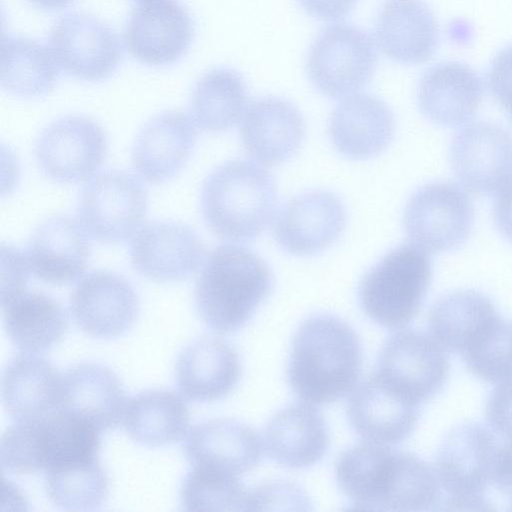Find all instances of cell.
<instances>
[{"instance_id": "36", "label": "cell", "mask_w": 512, "mask_h": 512, "mask_svg": "<svg viewBox=\"0 0 512 512\" xmlns=\"http://www.w3.org/2000/svg\"><path fill=\"white\" fill-rule=\"evenodd\" d=\"M248 495L238 477L196 467L187 473L180 488L186 511L248 510Z\"/></svg>"}, {"instance_id": "2", "label": "cell", "mask_w": 512, "mask_h": 512, "mask_svg": "<svg viewBox=\"0 0 512 512\" xmlns=\"http://www.w3.org/2000/svg\"><path fill=\"white\" fill-rule=\"evenodd\" d=\"M361 365V343L351 326L336 316L318 314L294 335L287 377L300 399L323 405L353 390Z\"/></svg>"}, {"instance_id": "39", "label": "cell", "mask_w": 512, "mask_h": 512, "mask_svg": "<svg viewBox=\"0 0 512 512\" xmlns=\"http://www.w3.org/2000/svg\"><path fill=\"white\" fill-rule=\"evenodd\" d=\"M306 494L289 482H269L249 490L248 511L257 510H308Z\"/></svg>"}, {"instance_id": "38", "label": "cell", "mask_w": 512, "mask_h": 512, "mask_svg": "<svg viewBox=\"0 0 512 512\" xmlns=\"http://www.w3.org/2000/svg\"><path fill=\"white\" fill-rule=\"evenodd\" d=\"M39 418L20 420L7 428L0 444L4 469L15 474L44 471Z\"/></svg>"}, {"instance_id": "43", "label": "cell", "mask_w": 512, "mask_h": 512, "mask_svg": "<svg viewBox=\"0 0 512 512\" xmlns=\"http://www.w3.org/2000/svg\"><path fill=\"white\" fill-rule=\"evenodd\" d=\"M303 10L322 21H336L346 17L357 0H298Z\"/></svg>"}, {"instance_id": "25", "label": "cell", "mask_w": 512, "mask_h": 512, "mask_svg": "<svg viewBox=\"0 0 512 512\" xmlns=\"http://www.w3.org/2000/svg\"><path fill=\"white\" fill-rule=\"evenodd\" d=\"M394 115L387 104L369 94H352L334 109L329 135L336 150L345 157L362 160L374 157L391 143Z\"/></svg>"}, {"instance_id": "27", "label": "cell", "mask_w": 512, "mask_h": 512, "mask_svg": "<svg viewBox=\"0 0 512 512\" xmlns=\"http://www.w3.org/2000/svg\"><path fill=\"white\" fill-rule=\"evenodd\" d=\"M117 374L97 363H80L63 373L59 409L80 416L101 432L122 422L127 402Z\"/></svg>"}, {"instance_id": "3", "label": "cell", "mask_w": 512, "mask_h": 512, "mask_svg": "<svg viewBox=\"0 0 512 512\" xmlns=\"http://www.w3.org/2000/svg\"><path fill=\"white\" fill-rule=\"evenodd\" d=\"M273 287L267 263L250 249L225 244L210 252L194 289L196 310L217 333L242 327Z\"/></svg>"}, {"instance_id": "30", "label": "cell", "mask_w": 512, "mask_h": 512, "mask_svg": "<svg viewBox=\"0 0 512 512\" xmlns=\"http://www.w3.org/2000/svg\"><path fill=\"white\" fill-rule=\"evenodd\" d=\"M1 306L7 335L24 353L46 352L67 332L65 309L46 293L24 289L1 301Z\"/></svg>"}, {"instance_id": "34", "label": "cell", "mask_w": 512, "mask_h": 512, "mask_svg": "<svg viewBox=\"0 0 512 512\" xmlns=\"http://www.w3.org/2000/svg\"><path fill=\"white\" fill-rule=\"evenodd\" d=\"M59 68L47 46L22 36L5 35L1 41V86L21 98L48 94Z\"/></svg>"}, {"instance_id": "17", "label": "cell", "mask_w": 512, "mask_h": 512, "mask_svg": "<svg viewBox=\"0 0 512 512\" xmlns=\"http://www.w3.org/2000/svg\"><path fill=\"white\" fill-rule=\"evenodd\" d=\"M420 406L375 371L352 392L347 415L351 427L360 437L369 442L392 445L411 435Z\"/></svg>"}, {"instance_id": "24", "label": "cell", "mask_w": 512, "mask_h": 512, "mask_svg": "<svg viewBox=\"0 0 512 512\" xmlns=\"http://www.w3.org/2000/svg\"><path fill=\"white\" fill-rule=\"evenodd\" d=\"M241 375L236 350L225 340L205 336L187 345L175 365V382L180 393L195 402L224 398Z\"/></svg>"}, {"instance_id": "46", "label": "cell", "mask_w": 512, "mask_h": 512, "mask_svg": "<svg viewBox=\"0 0 512 512\" xmlns=\"http://www.w3.org/2000/svg\"><path fill=\"white\" fill-rule=\"evenodd\" d=\"M33 6L44 11H59L68 7L74 0H28Z\"/></svg>"}, {"instance_id": "9", "label": "cell", "mask_w": 512, "mask_h": 512, "mask_svg": "<svg viewBox=\"0 0 512 512\" xmlns=\"http://www.w3.org/2000/svg\"><path fill=\"white\" fill-rule=\"evenodd\" d=\"M474 218L467 193L452 182H433L415 191L403 215L411 244L427 253L457 248L468 238Z\"/></svg>"}, {"instance_id": "1", "label": "cell", "mask_w": 512, "mask_h": 512, "mask_svg": "<svg viewBox=\"0 0 512 512\" xmlns=\"http://www.w3.org/2000/svg\"><path fill=\"white\" fill-rule=\"evenodd\" d=\"M341 491L356 509L429 511L441 499L437 472L418 456L373 442L346 449L335 465Z\"/></svg>"}, {"instance_id": "10", "label": "cell", "mask_w": 512, "mask_h": 512, "mask_svg": "<svg viewBox=\"0 0 512 512\" xmlns=\"http://www.w3.org/2000/svg\"><path fill=\"white\" fill-rule=\"evenodd\" d=\"M47 42L58 68L83 81L107 79L122 59L117 33L102 20L85 13H69L59 18Z\"/></svg>"}, {"instance_id": "7", "label": "cell", "mask_w": 512, "mask_h": 512, "mask_svg": "<svg viewBox=\"0 0 512 512\" xmlns=\"http://www.w3.org/2000/svg\"><path fill=\"white\" fill-rule=\"evenodd\" d=\"M147 205L146 187L137 176L108 170L82 187L77 219L89 238L101 243H123L139 230Z\"/></svg>"}, {"instance_id": "18", "label": "cell", "mask_w": 512, "mask_h": 512, "mask_svg": "<svg viewBox=\"0 0 512 512\" xmlns=\"http://www.w3.org/2000/svg\"><path fill=\"white\" fill-rule=\"evenodd\" d=\"M345 224L342 201L332 192L316 190L290 199L279 211L273 232L283 250L309 256L335 243Z\"/></svg>"}, {"instance_id": "4", "label": "cell", "mask_w": 512, "mask_h": 512, "mask_svg": "<svg viewBox=\"0 0 512 512\" xmlns=\"http://www.w3.org/2000/svg\"><path fill=\"white\" fill-rule=\"evenodd\" d=\"M277 204L273 176L249 160H231L204 180L200 207L208 228L236 243L256 239L272 221Z\"/></svg>"}, {"instance_id": "31", "label": "cell", "mask_w": 512, "mask_h": 512, "mask_svg": "<svg viewBox=\"0 0 512 512\" xmlns=\"http://www.w3.org/2000/svg\"><path fill=\"white\" fill-rule=\"evenodd\" d=\"M190 416L181 396L153 389L127 399L122 423L138 444L159 447L180 441L187 433Z\"/></svg>"}, {"instance_id": "6", "label": "cell", "mask_w": 512, "mask_h": 512, "mask_svg": "<svg viewBox=\"0 0 512 512\" xmlns=\"http://www.w3.org/2000/svg\"><path fill=\"white\" fill-rule=\"evenodd\" d=\"M499 436L477 422L454 427L445 437L436 456V472L441 487L449 495L444 510H489L484 499L493 484Z\"/></svg>"}, {"instance_id": "37", "label": "cell", "mask_w": 512, "mask_h": 512, "mask_svg": "<svg viewBox=\"0 0 512 512\" xmlns=\"http://www.w3.org/2000/svg\"><path fill=\"white\" fill-rule=\"evenodd\" d=\"M461 357L467 369L486 382L512 380V322L499 317Z\"/></svg>"}, {"instance_id": "23", "label": "cell", "mask_w": 512, "mask_h": 512, "mask_svg": "<svg viewBox=\"0 0 512 512\" xmlns=\"http://www.w3.org/2000/svg\"><path fill=\"white\" fill-rule=\"evenodd\" d=\"M374 35L379 49L401 64H421L435 53L439 41L436 17L421 0H388L379 11Z\"/></svg>"}, {"instance_id": "45", "label": "cell", "mask_w": 512, "mask_h": 512, "mask_svg": "<svg viewBox=\"0 0 512 512\" xmlns=\"http://www.w3.org/2000/svg\"><path fill=\"white\" fill-rule=\"evenodd\" d=\"M494 219L500 232L512 242V182L499 191L494 204Z\"/></svg>"}, {"instance_id": "35", "label": "cell", "mask_w": 512, "mask_h": 512, "mask_svg": "<svg viewBox=\"0 0 512 512\" xmlns=\"http://www.w3.org/2000/svg\"><path fill=\"white\" fill-rule=\"evenodd\" d=\"M45 490L58 508L90 511L98 509L107 498L109 481L96 459L45 471Z\"/></svg>"}, {"instance_id": "20", "label": "cell", "mask_w": 512, "mask_h": 512, "mask_svg": "<svg viewBox=\"0 0 512 512\" xmlns=\"http://www.w3.org/2000/svg\"><path fill=\"white\" fill-rule=\"evenodd\" d=\"M183 451L192 467L239 477L260 461L262 444L251 427L220 418L192 427Z\"/></svg>"}, {"instance_id": "28", "label": "cell", "mask_w": 512, "mask_h": 512, "mask_svg": "<svg viewBox=\"0 0 512 512\" xmlns=\"http://www.w3.org/2000/svg\"><path fill=\"white\" fill-rule=\"evenodd\" d=\"M267 454L288 468L319 462L329 446V431L322 414L310 403H295L280 410L264 431Z\"/></svg>"}, {"instance_id": "8", "label": "cell", "mask_w": 512, "mask_h": 512, "mask_svg": "<svg viewBox=\"0 0 512 512\" xmlns=\"http://www.w3.org/2000/svg\"><path fill=\"white\" fill-rule=\"evenodd\" d=\"M377 66L371 37L348 23H335L320 31L311 44L306 71L313 86L331 98H341L364 88Z\"/></svg>"}, {"instance_id": "41", "label": "cell", "mask_w": 512, "mask_h": 512, "mask_svg": "<svg viewBox=\"0 0 512 512\" xmlns=\"http://www.w3.org/2000/svg\"><path fill=\"white\" fill-rule=\"evenodd\" d=\"M488 85L512 120V45L503 48L493 59L488 72Z\"/></svg>"}, {"instance_id": "11", "label": "cell", "mask_w": 512, "mask_h": 512, "mask_svg": "<svg viewBox=\"0 0 512 512\" xmlns=\"http://www.w3.org/2000/svg\"><path fill=\"white\" fill-rule=\"evenodd\" d=\"M449 367L447 349L434 336L405 329L385 341L376 371L421 405L443 388Z\"/></svg>"}, {"instance_id": "14", "label": "cell", "mask_w": 512, "mask_h": 512, "mask_svg": "<svg viewBox=\"0 0 512 512\" xmlns=\"http://www.w3.org/2000/svg\"><path fill=\"white\" fill-rule=\"evenodd\" d=\"M204 245L189 225L154 221L142 227L129 246L130 263L141 276L160 283L183 281L201 266Z\"/></svg>"}, {"instance_id": "22", "label": "cell", "mask_w": 512, "mask_h": 512, "mask_svg": "<svg viewBox=\"0 0 512 512\" xmlns=\"http://www.w3.org/2000/svg\"><path fill=\"white\" fill-rule=\"evenodd\" d=\"M304 133L298 108L279 97L254 100L241 118L240 138L246 152L265 165H277L294 156Z\"/></svg>"}, {"instance_id": "26", "label": "cell", "mask_w": 512, "mask_h": 512, "mask_svg": "<svg viewBox=\"0 0 512 512\" xmlns=\"http://www.w3.org/2000/svg\"><path fill=\"white\" fill-rule=\"evenodd\" d=\"M480 76L467 64L449 61L430 67L421 77L417 98L421 112L432 122L457 127L476 113L483 97Z\"/></svg>"}, {"instance_id": "32", "label": "cell", "mask_w": 512, "mask_h": 512, "mask_svg": "<svg viewBox=\"0 0 512 512\" xmlns=\"http://www.w3.org/2000/svg\"><path fill=\"white\" fill-rule=\"evenodd\" d=\"M499 317L486 295L461 289L443 295L433 304L429 326L446 349L461 355Z\"/></svg>"}, {"instance_id": "15", "label": "cell", "mask_w": 512, "mask_h": 512, "mask_svg": "<svg viewBox=\"0 0 512 512\" xmlns=\"http://www.w3.org/2000/svg\"><path fill=\"white\" fill-rule=\"evenodd\" d=\"M450 162L468 191L499 192L512 182V134L495 124L473 123L454 136Z\"/></svg>"}, {"instance_id": "5", "label": "cell", "mask_w": 512, "mask_h": 512, "mask_svg": "<svg viewBox=\"0 0 512 512\" xmlns=\"http://www.w3.org/2000/svg\"><path fill=\"white\" fill-rule=\"evenodd\" d=\"M431 276L427 252L413 244L395 247L363 276L358 288L360 305L377 324L403 327L420 311Z\"/></svg>"}, {"instance_id": "42", "label": "cell", "mask_w": 512, "mask_h": 512, "mask_svg": "<svg viewBox=\"0 0 512 512\" xmlns=\"http://www.w3.org/2000/svg\"><path fill=\"white\" fill-rule=\"evenodd\" d=\"M2 289L1 301L25 289L29 266L25 254L18 248L2 245Z\"/></svg>"}, {"instance_id": "13", "label": "cell", "mask_w": 512, "mask_h": 512, "mask_svg": "<svg viewBox=\"0 0 512 512\" xmlns=\"http://www.w3.org/2000/svg\"><path fill=\"white\" fill-rule=\"evenodd\" d=\"M194 24L189 11L177 0L142 2L129 16L124 42L129 54L148 66H167L189 49Z\"/></svg>"}, {"instance_id": "19", "label": "cell", "mask_w": 512, "mask_h": 512, "mask_svg": "<svg viewBox=\"0 0 512 512\" xmlns=\"http://www.w3.org/2000/svg\"><path fill=\"white\" fill-rule=\"evenodd\" d=\"M88 237L79 222L56 215L33 231L24 251L35 278L53 285H66L84 273L90 256Z\"/></svg>"}, {"instance_id": "40", "label": "cell", "mask_w": 512, "mask_h": 512, "mask_svg": "<svg viewBox=\"0 0 512 512\" xmlns=\"http://www.w3.org/2000/svg\"><path fill=\"white\" fill-rule=\"evenodd\" d=\"M490 428L503 439H512V380L497 384L486 403Z\"/></svg>"}, {"instance_id": "47", "label": "cell", "mask_w": 512, "mask_h": 512, "mask_svg": "<svg viewBox=\"0 0 512 512\" xmlns=\"http://www.w3.org/2000/svg\"><path fill=\"white\" fill-rule=\"evenodd\" d=\"M135 1H138V2H146V1H149V0H135Z\"/></svg>"}, {"instance_id": "21", "label": "cell", "mask_w": 512, "mask_h": 512, "mask_svg": "<svg viewBox=\"0 0 512 512\" xmlns=\"http://www.w3.org/2000/svg\"><path fill=\"white\" fill-rule=\"evenodd\" d=\"M194 122L180 111H165L139 130L131 150L134 170L145 181L161 184L181 171L196 142Z\"/></svg>"}, {"instance_id": "16", "label": "cell", "mask_w": 512, "mask_h": 512, "mask_svg": "<svg viewBox=\"0 0 512 512\" xmlns=\"http://www.w3.org/2000/svg\"><path fill=\"white\" fill-rule=\"evenodd\" d=\"M70 312L85 334L112 339L125 334L139 314V299L121 275L94 271L85 275L70 297Z\"/></svg>"}, {"instance_id": "44", "label": "cell", "mask_w": 512, "mask_h": 512, "mask_svg": "<svg viewBox=\"0 0 512 512\" xmlns=\"http://www.w3.org/2000/svg\"><path fill=\"white\" fill-rule=\"evenodd\" d=\"M493 485L510 498L512 509V439L500 438L495 461Z\"/></svg>"}, {"instance_id": "33", "label": "cell", "mask_w": 512, "mask_h": 512, "mask_svg": "<svg viewBox=\"0 0 512 512\" xmlns=\"http://www.w3.org/2000/svg\"><path fill=\"white\" fill-rule=\"evenodd\" d=\"M248 92L243 77L231 68H216L195 84L189 115L202 130L219 132L233 127L247 108Z\"/></svg>"}, {"instance_id": "12", "label": "cell", "mask_w": 512, "mask_h": 512, "mask_svg": "<svg viewBox=\"0 0 512 512\" xmlns=\"http://www.w3.org/2000/svg\"><path fill=\"white\" fill-rule=\"evenodd\" d=\"M107 147L106 134L96 121L69 115L42 130L36 141L35 157L46 177L60 183H77L101 167Z\"/></svg>"}, {"instance_id": "29", "label": "cell", "mask_w": 512, "mask_h": 512, "mask_svg": "<svg viewBox=\"0 0 512 512\" xmlns=\"http://www.w3.org/2000/svg\"><path fill=\"white\" fill-rule=\"evenodd\" d=\"M63 373L36 354L12 359L1 376L5 411L16 421L44 417L59 409Z\"/></svg>"}]
</instances>
